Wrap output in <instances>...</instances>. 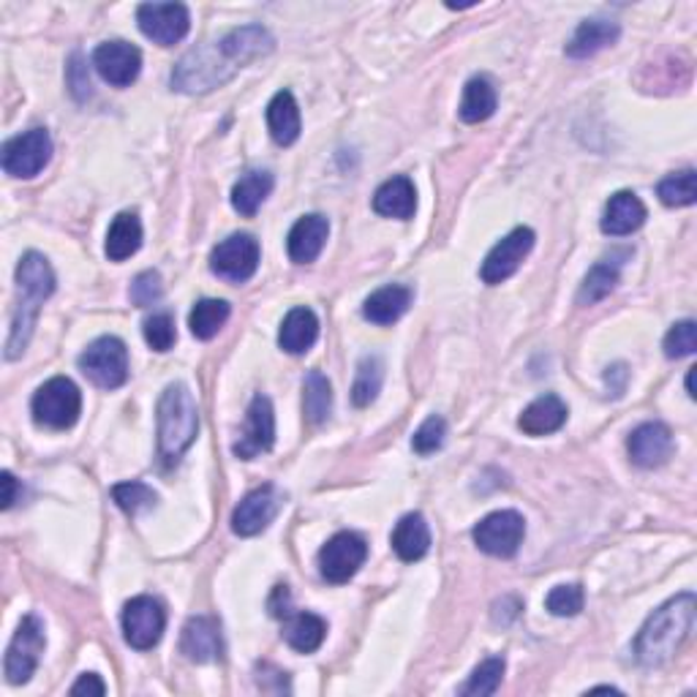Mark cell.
I'll list each match as a JSON object with an SVG mask.
<instances>
[{
    "label": "cell",
    "mask_w": 697,
    "mask_h": 697,
    "mask_svg": "<svg viewBox=\"0 0 697 697\" xmlns=\"http://www.w3.org/2000/svg\"><path fill=\"white\" fill-rule=\"evenodd\" d=\"M276 47V38L262 25L234 27L219 42L202 44L177 60L173 71V90L188 96H202L226 85L234 74L243 71L251 60L265 58Z\"/></svg>",
    "instance_id": "obj_1"
},
{
    "label": "cell",
    "mask_w": 697,
    "mask_h": 697,
    "mask_svg": "<svg viewBox=\"0 0 697 697\" xmlns=\"http://www.w3.org/2000/svg\"><path fill=\"white\" fill-rule=\"evenodd\" d=\"M697 599L693 591L678 594L656 608L635 638V660L643 667H660L676 656L695 627Z\"/></svg>",
    "instance_id": "obj_2"
},
{
    "label": "cell",
    "mask_w": 697,
    "mask_h": 697,
    "mask_svg": "<svg viewBox=\"0 0 697 697\" xmlns=\"http://www.w3.org/2000/svg\"><path fill=\"white\" fill-rule=\"evenodd\" d=\"M16 287H20V302H16L14 322H11L9 341H5V359H16L31 344L33 328H36L38 308L55 291V273L49 267L47 256L38 251H27L16 265Z\"/></svg>",
    "instance_id": "obj_3"
},
{
    "label": "cell",
    "mask_w": 697,
    "mask_h": 697,
    "mask_svg": "<svg viewBox=\"0 0 697 697\" xmlns=\"http://www.w3.org/2000/svg\"><path fill=\"white\" fill-rule=\"evenodd\" d=\"M199 409L191 390L182 381L167 385L158 398V455L173 466L197 442Z\"/></svg>",
    "instance_id": "obj_4"
},
{
    "label": "cell",
    "mask_w": 697,
    "mask_h": 697,
    "mask_svg": "<svg viewBox=\"0 0 697 697\" xmlns=\"http://www.w3.org/2000/svg\"><path fill=\"white\" fill-rule=\"evenodd\" d=\"M33 420L44 428H53V431H66L74 422L79 420V411H82V392L66 376H55V379L44 381L36 390L31 401Z\"/></svg>",
    "instance_id": "obj_5"
},
{
    "label": "cell",
    "mask_w": 697,
    "mask_h": 697,
    "mask_svg": "<svg viewBox=\"0 0 697 697\" xmlns=\"http://www.w3.org/2000/svg\"><path fill=\"white\" fill-rule=\"evenodd\" d=\"M79 370L101 390H118L129 379V348L115 335L96 339L79 354Z\"/></svg>",
    "instance_id": "obj_6"
},
{
    "label": "cell",
    "mask_w": 697,
    "mask_h": 697,
    "mask_svg": "<svg viewBox=\"0 0 697 697\" xmlns=\"http://www.w3.org/2000/svg\"><path fill=\"white\" fill-rule=\"evenodd\" d=\"M44 649H47V635H44V624L38 616H25L16 627L14 638H11L9 651H5V682L11 687H20V684L31 682V676L36 673L38 662H42Z\"/></svg>",
    "instance_id": "obj_7"
},
{
    "label": "cell",
    "mask_w": 697,
    "mask_h": 697,
    "mask_svg": "<svg viewBox=\"0 0 697 697\" xmlns=\"http://www.w3.org/2000/svg\"><path fill=\"white\" fill-rule=\"evenodd\" d=\"M53 158V136L47 129H31L3 145V173L11 177H36Z\"/></svg>",
    "instance_id": "obj_8"
},
{
    "label": "cell",
    "mask_w": 697,
    "mask_h": 697,
    "mask_svg": "<svg viewBox=\"0 0 697 697\" xmlns=\"http://www.w3.org/2000/svg\"><path fill=\"white\" fill-rule=\"evenodd\" d=\"M259 256V240H256L254 234H230V237L221 240L213 248V254H210V270H213L215 276L226 278V281L243 284L256 273Z\"/></svg>",
    "instance_id": "obj_9"
},
{
    "label": "cell",
    "mask_w": 697,
    "mask_h": 697,
    "mask_svg": "<svg viewBox=\"0 0 697 697\" xmlns=\"http://www.w3.org/2000/svg\"><path fill=\"white\" fill-rule=\"evenodd\" d=\"M368 558V545L354 531H341L319 551V573L328 583H348Z\"/></svg>",
    "instance_id": "obj_10"
},
{
    "label": "cell",
    "mask_w": 697,
    "mask_h": 697,
    "mask_svg": "<svg viewBox=\"0 0 697 697\" xmlns=\"http://www.w3.org/2000/svg\"><path fill=\"white\" fill-rule=\"evenodd\" d=\"M523 534L525 523L516 510L490 512L488 518H483V521L474 525V542H477V547L496 558L516 556L523 542Z\"/></svg>",
    "instance_id": "obj_11"
},
{
    "label": "cell",
    "mask_w": 697,
    "mask_h": 697,
    "mask_svg": "<svg viewBox=\"0 0 697 697\" xmlns=\"http://www.w3.org/2000/svg\"><path fill=\"white\" fill-rule=\"evenodd\" d=\"M164 627H167V613L158 599L134 597L123 608V638L131 649H153L162 640Z\"/></svg>",
    "instance_id": "obj_12"
},
{
    "label": "cell",
    "mask_w": 697,
    "mask_h": 697,
    "mask_svg": "<svg viewBox=\"0 0 697 697\" xmlns=\"http://www.w3.org/2000/svg\"><path fill=\"white\" fill-rule=\"evenodd\" d=\"M136 22L151 42L162 44V47H175L188 36L191 14L182 3H142L136 9Z\"/></svg>",
    "instance_id": "obj_13"
},
{
    "label": "cell",
    "mask_w": 697,
    "mask_h": 697,
    "mask_svg": "<svg viewBox=\"0 0 697 697\" xmlns=\"http://www.w3.org/2000/svg\"><path fill=\"white\" fill-rule=\"evenodd\" d=\"M531 248H534V232H531L529 226L512 230L505 240H499V243L490 248L488 256H485L483 270H479L483 281L488 284V287L505 284L507 278L516 276L518 267H521L525 256L531 254Z\"/></svg>",
    "instance_id": "obj_14"
},
{
    "label": "cell",
    "mask_w": 697,
    "mask_h": 697,
    "mask_svg": "<svg viewBox=\"0 0 697 697\" xmlns=\"http://www.w3.org/2000/svg\"><path fill=\"white\" fill-rule=\"evenodd\" d=\"M284 507V494L276 485L251 490L232 512V531L237 536H256L267 529Z\"/></svg>",
    "instance_id": "obj_15"
},
{
    "label": "cell",
    "mask_w": 697,
    "mask_h": 697,
    "mask_svg": "<svg viewBox=\"0 0 697 697\" xmlns=\"http://www.w3.org/2000/svg\"><path fill=\"white\" fill-rule=\"evenodd\" d=\"M273 442H276V411H273L270 398L259 392L245 411V431L232 450L237 458L254 461L256 455L267 453Z\"/></svg>",
    "instance_id": "obj_16"
},
{
    "label": "cell",
    "mask_w": 697,
    "mask_h": 697,
    "mask_svg": "<svg viewBox=\"0 0 697 697\" xmlns=\"http://www.w3.org/2000/svg\"><path fill=\"white\" fill-rule=\"evenodd\" d=\"M93 66L104 82L115 88H129L142 71V53L129 42H104L96 47Z\"/></svg>",
    "instance_id": "obj_17"
},
{
    "label": "cell",
    "mask_w": 697,
    "mask_h": 697,
    "mask_svg": "<svg viewBox=\"0 0 697 697\" xmlns=\"http://www.w3.org/2000/svg\"><path fill=\"white\" fill-rule=\"evenodd\" d=\"M180 651L186 660L197 662V665H208L224 656V635H221V624L210 616H193L188 624L182 627L180 635Z\"/></svg>",
    "instance_id": "obj_18"
},
{
    "label": "cell",
    "mask_w": 697,
    "mask_h": 697,
    "mask_svg": "<svg viewBox=\"0 0 697 697\" xmlns=\"http://www.w3.org/2000/svg\"><path fill=\"white\" fill-rule=\"evenodd\" d=\"M627 450H630L632 464L640 468L662 466L673 453L671 428L662 425V422H643L630 433Z\"/></svg>",
    "instance_id": "obj_19"
},
{
    "label": "cell",
    "mask_w": 697,
    "mask_h": 697,
    "mask_svg": "<svg viewBox=\"0 0 697 697\" xmlns=\"http://www.w3.org/2000/svg\"><path fill=\"white\" fill-rule=\"evenodd\" d=\"M330 234V221L324 215L311 213L302 215L295 226H291L287 248H289V259L297 262V265H311L319 254H322L324 243H328Z\"/></svg>",
    "instance_id": "obj_20"
},
{
    "label": "cell",
    "mask_w": 697,
    "mask_h": 697,
    "mask_svg": "<svg viewBox=\"0 0 697 697\" xmlns=\"http://www.w3.org/2000/svg\"><path fill=\"white\" fill-rule=\"evenodd\" d=\"M621 36L619 22L602 20V16H591V20H583L578 31L573 33L567 44V55L575 60H586L591 55L602 53L605 47H613Z\"/></svg>",
    "instance_id": "obj_21"
},
{
    "label": "cell",
    "mask_w": 697,
    "mask_h": 697,
    "mask_svg": "<svg viewBox=\"0 0 697 697\" xmlns=\"http://www.w3.org/2000/svg\"><path fill=\"white\" fill-rule=\"evenodd\" d=\"M645 204L640 202L638 193L619 191L608 199L602 215V232L610 237H627V234L638 232L645 224Z\"/></svg>",
    "instance_id": "obj_22"
},
{
    "label": "cell",
    "mask_w": 697,
    "mask_h": 697,
    "mask_svg": "<svg viewBox=\"0 0 697 697\" xmlns=\"http://www.w3.org/2000/svg\"><path fill=\"white\" fill-rule=\"evenodd\" d=\"M567 403L558 396H553V392H547V396H540L534 403L523 409V414L518 417V428L525 436H547V433H556L567 422Z\"/></svg>",
    "instance_id": "obj_23"
},
{
    "label": "cell",
    "mask_w": 697,
    "mask_h": 697,
    "mask_svg": "<svg viewBox=\"0 0 697 697\" xmlns=\"http://www.w3.org/2000/svg\"><path fill=\"white\" fill-rule=\"evenodd\" d=\"M267 129H270V136L276 140V145L281 147L295 145L300 140V107H297L295 96L289 90H278L270 104H267Z\"/></svg>",
    "instance_id": "obj_24"
},
{
    "label": "cell",
    "mask_w": 697,
    "mask_h": 697,
    "mask_svg": "<svg viewBox=\"0 0 697 697\" xmlns=\"http://www.w3.org/2000/svg\"><path fill=\"white\" fill-rule=\"evenodd\" d=\"M374 210L379 215H385V219H401V221L411 219L417 210L414 182L403 175L381 182L374 193Z\"/></svg>",
    "instance_id": "obj_25"
},
{
    "label": "cell",
    "mask_w": 697,
    "mask_h": 697,
    "mask_svg": "<svg viewBox=\"0 0 697 697\" xmlns=\"http://www.w3.org/2000/svg\"><path fill=\"white\" fill-rule=\"evenodd\" d=\"M317 339H319L317 313L306 306L291 308L287 317H284L281 333H278V344H281L284 352L306 354L308 348L317 344Z\"/></svg>",
    "instance_id": "obj_26"
},
{
    "label": "cell",
    "mask_w": 697,
    "mask_h": 697,
    "mask_svg": "<svg viewBox=\"0 0 697 697\" xmlns=\"http://www.w3.org/2000/svg\"><path fill=\"white\" fill-rule=\"evenodd\" d=\"M431 547V529H428L425 518L420 512H409L398 521L392 531V551L398 553L401 562H420Z\"/></svg>",
    "instance_id": "obj_27"
},
{
    "label": "cell",
    "mask_w": 697,
    "mask_h": 697,
    "mask_svg": "<svg viewBox=\"0 0 697 697\" xmlns=\"http://www.w3.org/2000/svg\"><path fill=\"white\" fill-rule=\"evenodd\" d=\"M411 289L401 287V284H390V287L376 289L374 295L365 300L363 317L374 324H392L409 311L411 306Z\"/></svg>",
    "instance_id": "obj_28"
},
{
    "label": "cell",
    "mask_w": 697,
    "mask_h": 697,
    "mask_svg": "<svg viewBox=\"0 0 697 697\" xmlns=\"http://www.w3.org/2000/svg\"><path fill=\"white\" fill-rule=\"evenodd\" d=\"M273 186H276V180H273V175L267 169H248V173L234 182L232 208L240 215H245V219H251L265 204V199L270 197Z\"/></svg>",
    "instance_id": "obj_29"
},
{
    "label": "cell",
    "mask_w": 697,
    "mask_h": 697,
    "mask_svg": "<svg viewBox=\"0 0 697 697\" xmlns=\"http://www.w3.org/2000/svg\"><path fill=\"white\" fill-rule=\"evenodd\" d=\"M496 104H499V96H496L494 82L488 77H474L466 82L458 115L464 123H483L494 115Z\"/></svg>",
    "instance_id": "obj_30"
},
{
    "label": "cell",
    "mask_w": 697,
    "mask_h": 697,
    "mask_svg": "<svg viewBox=\"0 0 697 697\" xmlns=\"http://www.w3.org/2000/svg\"><path fill=\"white\" fill-rule=\"evenodd\" d=\"M287 624H284V640L300 654H313L319 645L328 638V624L324 619H319L317 613H295L287 616Z\"/></svg>",
    "instance_id": "obj_31"
},
{
    "label": "cell",
    "mask_w": 697,
    "mask_h": 697,
    "mask_svg": "<svg viewBox=\"0 0 697 697\" xmlns=\"http://www.w3.org/2000/svg\"><path fill=\"white\" fill-rule=\"evenodd\" d=\"M621 265H624V262H621V256L616 254L608 256V259L597 262L580 284V291H578L580 306H594V302L605 300V297L616 289V284H619Z\"/></svg>",
    "instance_id": "obj_32"
},
{
    "label": "cell",
    "mask_w": 697,
    "mask_h": 697,
    "mask_svg": "<svg viewBox=\"0 0 697 697\" xmlns=\"http://www.w3.org/2000/svg\"><path fill=\"white\" fill-rule=\"evenodd\" d=\"M330 411H333V387L322 370H311L302 381V414L311 425H322L328 422Z\"/></svg>",
    "instance_id": "obj_33"
},
{
    "label": "cell",
    "mask_w": 697,
    "mask_h": 697,
    "mask_svg": "<svg viewBox=\"0 0 697 697\" xmlns=\"http://www.w3.org/2000/svg\"><path fill=\"white\" fill-rule=\"evenodd\" d=\"M142 245V224L136 213H120L112 221L110 232H107V256L112 262H125L134 256Z\"/></svg>",
    "instance_id": "obj_34"
},
{
    "label": "cell",
    "mask_w": 697,
    "mask_h": 697,
    "mask_svg": "<svg viewBox=\"0 0 697 697\" xmlns=\"http://www.w3.org/2000/svg\"><path fill=\"white\" fill-rule=\"evenodd\" d=\"M230 313L232 308L226 300H213V297L199 300L197 306H193V311L188 313V328H191L193 339L199 341L215 339L219 330L226 324V319H230Z\"/></svg>",
    "instance_id": "obj_35"
},
{
    "label": "cell",
    "mask_w": 697,
    "mask_h": 697,
    "mask_svg": "<svg viewBox=\"0 0 697 697\" xmlns=\"http://www.w3.org/2000/svg\"><path fill=\"white\" fill-rule=\"evenodd\" d=\"M381 381H385V363L376 354H365L357 365V376H354L352 385V401L357 409L370 407L376 401L381 390Z\"/></svg>",
    "instance_id": "obj_36"
},
{
    "label": "cell",
    "mask_w": 697,
    "mask_h": 697,
    "mask_svg": "<svg viewBox=\"0 0 697 697\" xmlns=\"http://www.w3.org/2000/svg\"><path fill=\"white\" fill-rule=\"evenodd\" d=\"M507 662L505 656H490V660L479 662L474 667V673L468 676V682L461 687V695H472V697H488L496 695V689L501 687V678H505Z\"/></svg>",
    "instance_id": "obj_37"
},
{
    "label": "cell",
    "mask_w": 697,
    "mask_h": 697,
    "mask_svg": "<svg viewBox=\"0 0 697 697\" xmlns=\"http://www.w3.org/2000/svg\"><path fill=\"white\" fill-rule=\"evenodd\" d=\"M656 193H660L662 204H667V208H689V204H695L697 199L695 169H684V173L667 175L665 180L656 186Z\"/></svg>",
    "instance_id": "obj_38"
},
{
    "label": "cell",
    "mask_w": 697,
    "mask_h": 697,
    "mask_svg": "<svg viewBox=\"0 0 697 697\" xmlns=\"http://www.w3.org/2000/svg\"><path fill=\"white\" fill-rule=\"evenodd\" d=\"M112 499H115V505L123 512H129V516H142V512L156 507L158 496L151 485L131 479V483H120L112 488Z\"/></svg>",
    "instance_id": "obj_39"
},
{
    "label": "cell",
    "mask_w": 697,
    "mask_h": 697,
    "mask_svg": "<svg viewBox=\"0 0 697 697\" xmlns=\"http://www.w3.org/2000/svg\"><path fill=\"white\" fill-rule=\"evenodd\" d=\"M142 333H145L147 346H151L153 352H169V348H173L175 341H177L173 313L158 311V313H153V317H147Z\"/></svg>",
    "instance_id": "obj_40"
},
{
    "label": "cell",
    "mask_w": 697,
    "mask_h": 697,
    "mask_svg": "<svg viewBox=\"0 0 697 697\" xmlns=\"http://www.w3.org/2000/svg\"><path fill=\"white\" fill-rule=\"evenodd\" d=\"M444 439H447V422L439 414H431L411 436V450L417 455H433L444 447Z\"/></svg>",
    "instance_id": "obj_41"
},
{
    "label": "cell",
    "mask_w": 697,
    "mask_h": 697,
    "mask_svg": "<svg viewBox=\"0 0 697 697\" xmlns=\"http://www.w3.org/2000/svg\"><path fill=\"white\" fill-rule=\"evenodd\" d=\"M583 605H586V594H583V586H578V583L556 586L545 597V608L551 610L553 616H578Z\"/></svg>",
    "instance_id": "obj_42"
},
{
    "label": "cell",
    "mask_w": 697,
    "mask_h": 697,
    "mask_svg": "<svg viewBox=\"0 0 697 697\" xmlns=\"http://www.w3.org/2000/svg\"><path fill=\"white\" fill-rule=\"evenodd\" d=\"M697 348V324L693 319H684V322H676L665 335V354L671 359H682L695 354Z\"/></svg>",
    "instance_id": "obj_43"
},
{
    "label": "cell",
    "mask_w": 697,
    "mask_h": 697,
    "mask_svg": "<svg viewBox=\"0 0 697 697\" xmlns=\"http://www.w3.org/2000/svg\"><path fill=\"white\" fill-rule=\"evenodd\" d=\"M162 291H164L162 276H158L156 270H145L134 278L129 295H131V302H134V306L147 308V306H153L158 297H162Z\"/></svg>",
    "instance_id": "obj_44"
},
{
    "label": "cell",
    "mask_w": 697,
    "mask_h": 697,
    "mask_svg": "<svg viewBox=\"0 0 697 697\" xmlns=\"http://www.w3.org/2000/svg\"><path fill=\"white\" fill-rule=\"evenodd\" d=\"M68 85H71V96L77 101H85L90 96L88 68L82 66V58H79V55H74L71 66H68Z\"/></svg>",
    "instance_id": "obj_45"
},
{
    "label": "cell",
    "mask_w": 697,
    "mask_h": 697,
    "mask_svg": "<svg viewBox=\"0 0 697 697\" xmlns=\"http://www.w3.org/2000/svg\"><path fill=\"white\" fill-rule=\"evenodd\" d=\"M71 695H96V697H101V695H107V684L101 682V678L96 676V673H82V676H79V682L71 687Z\"/></svg>",
    "instance_id": "obj_46"
},
{
    "label": "cell",
    "mask_w": 697,
    "mask_h": 697,
    "mask_svg": "<svg viewBox=\"0 0 697 697\" xmlns=\"http://www.w3.org/2000/svg\"><path fill=\"white\" fill-rule=\"evenodd\" d=\"M270 613L276 616V619H287V616L291 613L287 586H276V591H273V597H270Z\"/></svg>",
    "instance_id": "obj_47"
},
{
    "label": "cell",
    "mask_w": 697,
    "mask_h": 697,
    "mask_svg": "<svg viewBox=\"0 0 697 697\" xmlns=\"http://www.w3.org/2000/svg\"><path fill=\"white\" fill-rule=\"evenodd\" d=\"M16 501V479L11 472H3V510H11Z\"/></svg>",
    "instance_id": "obj_48"
},
{
    "label": "cell",
    "mask_w": 697,
    "mask_h": 697,
    "mask_svg": "<svg viewBox=\"0 0 697 697\" xmlns=\"http://www.w3.org/2000/svg\"><path fill=\"white\" fill-rule=\"evenodd\" d=\"M687 392L689 398H695V368L687 374Z\"/></svg>",
    "instance_id": "obj_49"
}]
</instances>
